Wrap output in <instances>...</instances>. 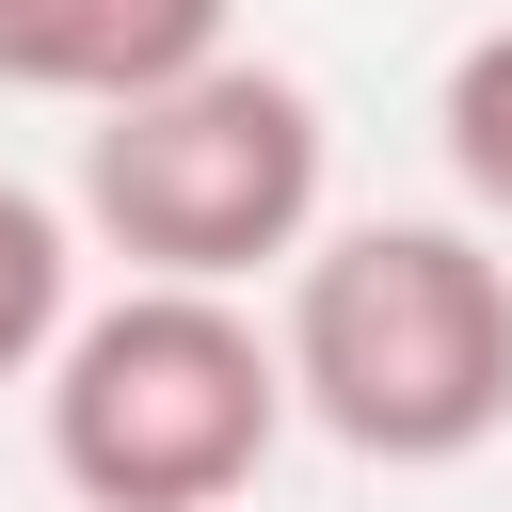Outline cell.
<instances>
[{
    "instance_id": "5",
    "label": "cell",
    "mask_w": 512,
    "mask_h": 512,
    "mask_svg": "<svg viewBox=\"0 0 512 512\" xmlns=\"http://www.w3.org/2000/svg\"><path fill=\"white\" fill-rule=\"evenodd\" d=\"M64 320H80V240H64L48 192L0 176V384H32V368L64 352Z\"/></svg>"
},
{
    "instance_id": "4",
    "label": "cell",
    "mask_w": 512,
    "mask_h": 512,
    "mask_svg": "<svg viewBox=\"0 0 512 512\" xmlns=\"http://www.w3.org/2000/svg\"><path fill=\"white\" fill-rule=\"evenodd\" d=\"M240 0H0V96H64V112H128L192 64H224Z\"/></svg>"
},
{
    "instance_id": "6",
    "label": "cell",
    "mask_w": 512,
    "mask_h": 512,
    "mask_svg": "<svg viewBox=\"0 0 512 512\" xmlns=\"http://www.w3.org/2000/svg\"><path fill=\"white\" fill-rule=\"evenodd\" d=\"M432 144H448L464 208H480V224L512 240V16L448 48V80H432Z\"/></svg>"
},
{
    "instance_id": "2",
    "label": "cell",
    "mask_w": 512,
    "mask_h": 512,
    "mask_svg": "<svg viewBox=\"0 0 512 512\" xmlns=\"http://www.w3.org/2000/svg\"><path fill=\"white\" fill-rule=\"evenodd\" d=\"M288 416V352L256 336L240 288L128 272L48 352V480L80 512H240Z\"/></svg>"
},
{
    "instance_id": "1",
    "label": "cell",
    "mask_w": 512,
    "mask_h": 512,
    "mask_svg": "<svg viewBox=\"0 0 512 512\" xmlns=\"http://www.w3.org/2000/svg\"><path fill=\"white\" fill-rule=\"evenodd\" d=\"M272 352L352 464H464L512 432V256L496 224H320Z\"/></svg>"
},
{
    "instance_id": "3",
    "label": "cell",
    "mask_w": 512,
    "mask_h": 512,
    "mask_svg": "<svg viewBox=\"0 0 512 512\" xmlns=\"http://www.w3.org/2000/svg\"><path fill=\"white\" fill-rule=\"evenodd\" d=\"M80 224L160 288H256L320 240V96L288 64H192L80 128Z\"/></svg>"
}]
</instances>
